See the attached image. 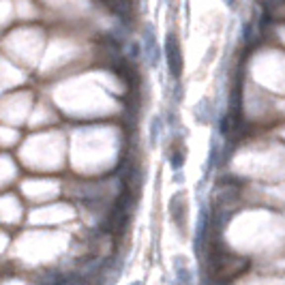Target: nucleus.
<instances>
[{
  "label": "nucleus",
  "instance_id": "4",
  "mask_svg": "<svg viewBox=\"0 0 285 285\" xmlns=\"http://www.w3.org/2000/svg\"><path fill=\"white\" fill-rule=\"evenodd\" d=\"M223 2L228 4V6H234V4H236V0H223Z\"/></svg>",
  "mask_w": 285,
  "mask_h": 285
},
{
  "label": "nucleus",
  "instance_id": "2",
  "mask_svg": "<svg viewBox=\"0 0 285 285\" xmlns=\"http://www.w3.org/2000/svg\"><path fill=\"white\" fill-rule=\"evenodd\" d=\"M142 49H144V58L148 60V64L157 67L161 60V45L157 43V35H154V28L150 24H146L144 32H142Z\"/></svg>",
  "mask_w": 285,
  "mask_h": 285
},
{
  "label": "nucleus",
  "instance_id": "1",
  "mask_svg": "<svg viewBox=\"0 0 285 285\" xmlns=\"http://www.w3.org/2000/svg\"><path fill=\"white\" fill-rule=\"evenodd\" d=\"M163 54L167 60V69L174 80L183 75V49H180V41L174 32H167L165 43H163Z\"/></svg>",
  "mask_w": 285,
  "mask_h": 285
},
{
  "label": "nucleus",
  "instance_id": "3",
  "mask_svg": "<svg viewBox=\"0 0 285 285\" xmlns=\"http://www.w3.org/2000/svg\"><path fill=\"white\" fill-rule=\"evenodd\" d=\"M172 163H174V167H180V165H183V154H180V152H176V154H174Z\"/></svg>",
  "mask_w": 285,
  "mask_h": 285
}]
</instances>
